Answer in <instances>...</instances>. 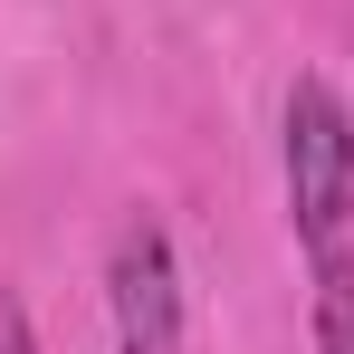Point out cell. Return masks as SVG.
Listing matches in <instances>:
<instances>
[{
  "label": "cell",
  "instance_id": "1",
  "mask_svg": "<svg viewBox=\"0 0 354 354\" xmlns=\"http://www.w3.org/2000/svg\"><path fill=\"white\" fill-rule=\"evenodd\" d=\"M288 221L297 239L326 259L354 221V115L326 77H297L288 86Z\"/></svg>",
  "mask_w": 354,
  "mask_h": 354
},
{
  "label": "cell",
  "instance_id": "2",
  "mask_svg": "<svg viewBox=\"0 0 354 354\" xmlns=\"http://www.w3.org/2000/svg\"><path fill=\"white\" fill-rule=\"evenodd\" d=\"M106 297H115V345L124 354H182V268H173L163 221H124Z\"/></svg>",
  "mask_w": 354,
  "mask_h": 354
},
{
  "label": "cell",
  "instance_id": "3",
  "mask_svg": "<svg viewBox=\"0 0 354 354\" xmlns=\"http://www.w3.org/2000/svg\"><path fill=\"white\" fill-rule=\"evenodd\" d=\"M316 354H354V259H316Z\"/></svg>",
  "mask_w": 354,
  "mask_h": 354
},
{
  "label": "cell",
  "instance_id": "4",
  "mask_svg": "<svg viewBox=\"0 0 354 354\" xmlns=\"http://www.w3.org/2000/svg\"><path fill=\"white\" fill-rule=\"evenodd\" d=\"M0 354H39V335H29V306L0 288Z\"/></svg>",
  "mask_w": 354,
  "mask_h": 354
}]
</instances>
